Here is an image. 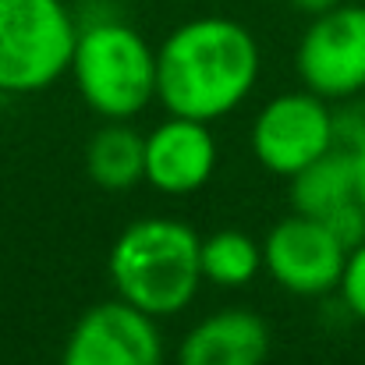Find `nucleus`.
Listing matches in <instances>:
<instances>
[{"mask_svg": "<svg viewBox=\"0 0 365 365\" xmlns=\"http://www.w3.org/2000/svg\"><path fill=\"white\" fill-rule=\"evenodd\" d=\"M334 131H337V145L362 156L365 153V100L351 96L344 100V110H334Z\"/></svg>", "mask_w": 365, "mask_h": 365, "instance_id": "nucleus-14", "label": "nucleus"}, {"mask_svg": "<svg viewBox=\"0 0 365 365\" xmlns=\"http://www.w3.org/2000/svg\"><path fill=\"white\" fill-rule=\"evenodd\" d=\"M118 298L149 312L174 316L202 287V238L170 217H145L124 227L107 259Z\"/></svg>", "mask_w": 365, "mask_h": 365, "instance_id": "nucleus-2", "label": "nucleus"}, {"mask_svg": "<svg viewBox=\"0 0 365 365\" xmlns=\"http://www.w3.org/2000/svg\"><path fill=\"white\" fill-rule=\"evenodd\" d=\"M266 355L269 327L248 309H224L185 334L178 365H262Z\"/></svg>", "mask_w": 365, "mask_h": 365, "instance_id": "nucleus-11", "label": "nucleus"}, {"mask_svg": "<svg viewBox=\"0 0 365 365\" xmlns=\"http://www.w3.org/2000/svg\"><path fill=\"white\" fill-rule=\"evenodd\" d=\"M348 245L312 217H284L262 242V269L291 294H327L341 287Z\"/></svg>", "mask_w": 365, "mask_h": 365, "instance_id": "nucleus-7", "label": "nucleus"}, {"mask_svg": "<svg viewBox=\"0 0 365 365\" xmlns=\"http://www.w3.org/2000/svg\"><path fill=\"white\" fill-rule=\"evenodd\" d=\"M86 174L103 192H131L145 181V135L128 121H107L86 145Z\"/></svg>", "mask_w": 365, "mask_h": 365, "instance_id": "nucleus-12", "label": "nucleus"}, {"mask_svg": "<svg viewBox=\"0 0 365 365\" xmlns=\"http://www.w3.org/2000/svg\"><path fill=\"white\" fill-rule=\"evenodd\" d=\"M337 291H341L344 305L351 309V316H359L365 323V242L348 252L344 277H341V287Z\"/></svg>", "mask_w": 365, "mask_h": 365, "instance_id": "nucleus-15", "label": "nucleus"}, {"mask_svg": "<svg viewBox=\"0 0 365 365\" xmlns=\"http://www.w3.org/2000/svg\"><path fill=\"white\" fill-rule=\"evenodd\" d=\"M262 269V245L245 231H217L202 238V280L217 287H245Z\"/></svg>", "mask_w": 365, "mask_h": 365, "instance_id": "nucleus-13", "label": "nucleus"}, {"mask_svg": "<svg viewBox=\"0 0 365 365\" xmlns=\"http://www.w3.org/2000/svg\"><path fill=\"white\" fill-rule=\"evenodd\" d=\"M259 68V43L242 21L192 18L156 46V100L167 114L210 124L248 100Z\"/></svg>", "mask_w": 365, "mask_h": 365, "instance_id": "nucleus-1", "label": "nucleus"}, {"mask_svg": "<svg viewBox=\"0 0 365 365\" xmlns=\"http://www.w3.org/2000/svg\"><path fill=\"white\" fill-rule=\"evenodd\" d=\"M217 170V138L206 121L170 114L145 135V181L160 195H192Z\"/></svg>", "mask_w": 365, "mask_h": 365, "instance_id": "nucleus-10", "label": "nucleus"}, {"mask_svg": "<svg viewBox=\"0 0 365 365\" xmlns=\"http://www.w3.org/2000/svg\"><path fill=\"white\" fill-rule=\"evenodd\" d=\"M359 192H362V210H365V153L359 156Z\"/></svg>", "mask_w": 365, "mask_h": 365, "instance_id": "nucleus-17", "label": "nucleus"}, {"mask_svg": "<svg viewBox=\"0 0 365 365\" xmlns=\"http://www.w3.org/2000/svg\"><path fill=\"white\" fill-rule=\"evenodd\" d=\"M337 145L330 100L302 89L273 96L252 124L255 160L280 178H294Z\"/></svg>", "mask_w": 365, "mask_h": 365, "instance_id": "nucleus-6", "label": "nucleus"}, {"mask_svg": "<svg viewBox=\"0 0 365 365\" xmlns=\"http://www.w3.org/2000/svg\"><path fill=\"white\" fill-rule=\"evenodd\" d=\"M68 71L86 107L103 121H131L156 100V50L124 21L78 29Z\"/></svg>", "mask_w": 365, "mask_h": 365, "instance_id": "nucleus-3", "label": "nucleus"}, {"mask_svg": "<svg viewBox=\"0 0 365 365\" xmlns=\"http://www.w3.org/2000/svg\"><path fill=\"white\" fill-rule=\"evenodd\" d=\"M291 206L327 224L348 248L365 242V210L359 192V156L334 145L327 156L291 178Z\"/></svg>", "mask_w": 365, "mask_h": 365, "instance_id": "nucleus-9", "label": "nucleus"}, {"mask_svg": "<svg viewBox=\"0 0 365 365\" xmlns=\"http://www.w3.org/2000/svg\"><path fill=\"white\" fill-rule=\"evenodd\" d=\"M78 25L64 0H0V93L53 86L75 53Z\"/></svg>", "mask_w": 365, "mask_h": 365, "instance_id": "nucleus-4", "label": "nucleus"}, {"mask_svg": "<svg viewBox=\"0 0 365 365\" xmlns=\"http://www.w3.org/2000/svg\"><path fill=\"white\" fill-rule=\"evenodd\" d=\"M294 11H302V14H309V18H316V14H323V11H330V7H337V4H344V0H287Z\"/></svg>", "mask_w": 365, "mask_h": 365, "instance_id": "nucleus-16", "label": "nucleus"}, {"mask_svg": "<svg viewBox=\"0 0 365 365\" xmlns=\"http://www.w3.org/2000/svg\"><path fill=\"white\" fill-rule=\"evenodd\" d=\"M61 365H163L156 316L121 298L93 305L71 327Z\"/></svg>", "mask_w": 365, "mask_h": 365, "instance_id": "nucleus-8", "label": "nucleus"}, {"mask_svg": "<svg viewBox=\"0 0 365 365\" xmlns=\"http://www.w3.org/2000/svg\"><path fill=\"white\" fill-rule=\"evenodd\" d=\"M309 93L344 103L365 93V4H337L309 21L294 53Z\"/></svg>", "mask_w": 365, "mask_h": 365, "instance_id": "nucleus-5", "label": "nucleus"}]
</instances>
